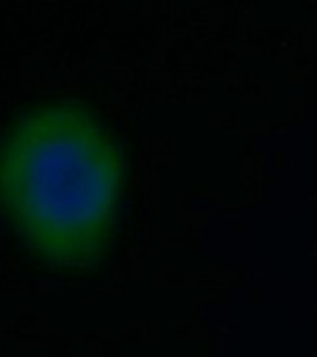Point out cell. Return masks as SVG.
<instances>
[{"mask_svg": "<svg viewBox=\"0 0 317 357\" xmlns=\"http://www.w3.org/2000/svg\"><path fill=\"white\" fill-rule=\"evenodd\" d=\"M124 176L114 137L77 105L38 107L0 142V211L40 258L62 268L100 261Z\"/></svg>", "mask_w": 317, "mask_h": 357, "instance_id": "obj_1", "label": "cell"}]
</instances>
